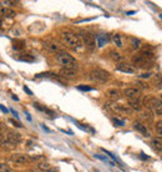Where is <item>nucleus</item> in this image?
Listing matches in <instances>:
<instances>
[{
	"instance_id": "obj_35",
	"label": "nucleus",
	"mask_w": 162,
	"mask_h": 172,
	"mask_svg": "<svg viewBox=\"0 0 162 172\" xmlns=\"http://www.w3.org/2000/svg\"><path fill=\"white\" fill-rule=\"evenodd\" d=\"M157 131H158V133H161V135H162V122L157 123Z\"/></svg>"
},
{
	"instance_id": "obj_7",
	"label": "nucleus",
	"mask_w": 162,
	"mask_h": 172,
	"mask_svg": "<svg viewBox=\"0 0 162 172\" xmlns=\"http://www.w3.org/2000/svg\"><path fill=\"white\" fill-rule=\"evenodd\" d=\"M123 95H125L126 97H129L130 100L139 99V96L141 95V90L137 87H127L123 90Z\"/></svg>"
},
{
	"instance_id": "obj_30",
	"label": "nucleus",
	"mask_w": 162,
	"mask_h": 172,
	"mask_svg": "<svg viewBox=\"0 0 162 172\" xmlns=\"http://www.w3.org/2000/svg\"><path fill=\"white\" fill-rule=\"evenodd\" d=\"M113 122H115V125H117V126H123V125H125V121H123V120H120L117 117H113Z\"/></svg>"
},
{
	"instance_id": "obj_1",
	"label": "nucleus",
	"mask_w": 162,
	"mask_h": 172,
	"mask_svg": "<svg viewBox=\"0 0 162 172\" xmlns=\"http://www.w3.org/2000/svg\"><path fill=\"white\" fill-rule=\"evenodd\" d=\"M56 60L57 63L61 65L63 67H66V69H74L77 67V61L75 57H72L70 54L65 53V51H60V53L56 54Z\"/></svg>"
},
{
	"instance_id": "obj_13",
	"label": "nucleus",
	"mask_w": 162,
	"mask_h": 172,
	"mask_svg": "<svg viewBox=\"0 0 162 172\" xmlns=\"http://www.w3.org/2000/svg\"><path fill=\"white\" fill-rule=\"evenodd\" d=\"M44 47L50 51V53H60L61 51V47L59 44L56 43H51V41H46V43H44Z\"/></svg>"
},
{
	"instance_id": "obj_9",
	"label": "nucleus",
	"mask_w": 162,
	"mask_h": 172,
	"mask_svg": "<svg viewBox=\"0 0 162 172\" xmlns=\"http://www.w3.org/2000/svg\"><path fill=\"white\" fill-rule=\"evenodd\" d=\"M6 137H8V142L13 143V145H19V143L21 142V136L16 131H8Z\"/></svg>"
},
{
	"instance_id": "obj_29",
	"label": "nucleus",
	"mask_w": 162,
	"mask_h": 172,
	"mask_svg": "<svg viewBox=\"0 0 162 172\" xmlns=\"http://www.w3.org/2000/svg\"><path fill=\"white\" fill-rule=\"evenodd\" d=\"M102 151H104V152H105V153H107V155H109V156H110V157H111V159H112L113 161H115V162H119L120 165H121V162H120V160H119V159H117V157H116V156H113V155H112L111 152H109V151H106V150H102Z\"/></svg>"
},
{
	"instance_id": "obj_27",
	"label": "nucleus",
	"mask_w": 162,
	"mask_h": 172,
	"mask_svg": "<svg viewBox=\"0 0 162 172\" xmlns=\"http://www.w3.org/2000/svg\"><path fill=\"white\" fill-rule=\"evenodd\" d=\"M140 54L142 55L143 57H146V59H149V60H153V53H152V51H150V50H142Z\"/></svg>"
},
{
	"instance_id": "obj_46",
	"label": "nucleus",
	"mask_w": 162,
	"mask_h": 172,
	"mask_svg": "<svg viewBox=\"0 0 162 172\" xmlns=\"http://www.w3.org/2000/svg\"><path fill=\"white\" fill-rule=\"evenodd\" d=\"M161 18H162V15H161Z\"/></svg>"
},
{
	"instance_id": "obj_11",
	"label": "nucleus",
	"mask_w": 162,
	"mask_h": 172,
	"mask_svg": "<svg viewBox=\"0 0 162 172\" xmlns=\"http://www.w3.org/2000/svg\"><path fill=\"white\" fill-rule=\"evenodd\" d=\"M133 129H135L136 131H139L141 135H143V136H146V137H149V136H150L149 130H147L146 125H145V123H142V122L135 121V122H133Z\"/></svg>"
},
{
	"instance_id": "obj_16",
	"label": "nucleus",
	"mask_w": 162,
	"mask_h": 172,
	"mask_svg": "<svg viewBox=\"0 0 162 172\" xmlns=\"http://www.w3.org/2000/svg\"><path fill=\"white\" fill-rule=\"evenodd\" d=\"M106 96L112 100V101H116V100H120V97H121V94H120V91L117 90V89H111V90L106 91Z\"/></svg>"
},
{
	"instance_id": "obj_31",
	"label": "nucleus",
	"mask_w": 162,
	"mask_h": 172,
	"mask_svg": "<svg viewBox=\"0 0 162 172\" xmlns=\"http://www.w3.org/2000/svg\"><path fill=\"white\" fill-rule=\"evenodd\" d=\"M0 172H10V168L5 163H1L0 165Z\"/></svg>"
},
{
	"instance_id": "obj_37",
	"label": "nucleus",
	"mask_w": 162,
	"mask_h": 172,
	"mask_svg": "<svg viewBox=\"0 0 162 172\" xmlns=\"http://www.w3.org/2000/svg\"><path fill=\"white\" fill-rule=\"evenodd\" d=\"M0 109H1V111H3V112H4V113H8V112H9V110H8V109H6V107H5V106H4V105H1V106H0Z\"/></svg>"
},
{
	"instance_id": "obj_18",
	"label": "nucleus",
	"mask_w": 162,
	"mask_h": 172,
	"mask_svg": "<svg viewBox=\"0 0 162 172\" xmlns=\"http://www.w3.org/2000/svg\"><path fill=\"white\" fill-rule=\"evenodd\" d=\"M129 106L132 110H135V111H141V109H142V105H141V101H140L139 99L130 100V101H129Z\"/></svg>"
},
{
	"instance_id": "obj_32",
	"label": "nucleus",
	"mask_w": 162,
	"mask_h": 172,
	"mask_svg": "<svg viewBox=\"0 0 162 172\" xmlns=\"http://www.w3.org/2000/svg\"><path fill=\"white\" fill-rule=\"evenodd\" d=\"M1 4L3 5H13V6H15L18 3H16V1H5V0H3Z\"/></svg>"
},
{
	"instance_id": "obj_41",
	"label": "nucleus",
	"mask_w": 162,
	"mask_h": 172,
	"mask_svg": "<svg viewBox=\"0 0 162 172\" xmlns=\"http://www.w3.org/2000/svg\"><path fill=\"white\" fill-rule=\"evenodd\" d=\"M43 129H44V130H45V131H46V132H51V130H49V129H47V127H46V126H43Z\"/></svg>"
},
{
	"instance_id": "obj_8",
	"label": "nucleus",
	"mask_w": 162,
	"mask_h": 172,
	"mask_svg": "<svg viewBox=\"0 0 162 172\" xmlns=\"http://www.w3.org/2000/svg\"><path fill=\"white\" fill-rule=\"evenodd\" d=\"M150 101V107L156 115H162V101L156 99H149Z\"/></svg>"
},
{
	"instance_id": "obj_28",
	"label": "nucleus",
	"mask_w": 162,
	"mask_h": 172,
	"mask_svg": "<svg viewBox=\"0 0 162 172\" xmlns=\"http://www.w3.org/2000/svg\"><path fill=\"white\" fill-rule=\"evenodd\" d=\"M77 89L79 90H81V91H92L94 90V87H91V86H87V85H80V86H77Z\"/></svg>"
},
{
	"instance_id": "obj_20",
	"label": "nucleus",
	"mask_w": 162,
	"mask_h": 172,
	"mask_svg": "<svg viewBox=\"0 0 162 172\" xmlns=\"http://www.w3.org/2000/svg\"><path fill=\"white\" fill-rule=\"evenodd\" d=\"M110 57H111L113 61H116V63H120V64H121L122 60H123L122 55L120 54V53H117V51H110Z\"/></svg>"
},
{
	"instance_id": "obj_5",
	"label": "nucleus",
	"mask_w": 162,
	"mask_h": 172,
	"mask_svg": "<svg viewBox=\"0 0 162 172\" xmlns=\"http://www.w3.org/2000/svg\"><path fill=\"white\" fill-rule=\"evenodd\" d=\"M132 61H133L135 64H137V66H139V67H142V69L152 66V64H151V63H152V60L146 59V57H143L141 54L135 55V56L132 57Z\"/></svg>"
},
{
	"instance_id": "obj_43",
	"label": "nucleus",
	"mask_w": 162,
	"mask_h": 172,
	"mask_svg": "<svg viewBox=\"0 0 162 172\" xmlns=\"http://www.w3.org/2000/svg\"><path fill=\"white\" fill-rule=\"evenodd\" d=\"M141 157H142V159H143V160H145V159H146V160H147V159H149V156H145V155H141Z\"/></svg>"
},
{
	"instance_id": "obj_23",
	"label": "nucleus",
	"mask_w": 162,
	"mask_h": 172,
	"mask_svg": "<svg viewBox=\"0 0 162 172\" xmlns=\"http://www.w3.org/2000/svg\"><path fill=\"white\" fill-rule=\"evenodd\" d=\"M152 143L156 151H162V137H155Z\"/></svg>"
},
{
	"instance_id": "obj_14",
	"label": "nucleus",
	"mask_w": 162,
	"mask_h": 172,
	"mask_svg": "<svg viewBox=\"0 0 162 172\" xmlns=\"http://www.w3.org/2000/svg\"><path fill=\"white\" fill-rule=\"evenodd\" d=\"M10 160H11L13 162H15V163L24 165V163H26L27 157L25 156V155H23V153H14L13 156L10 157Z\"/></svg>"
},
{
	"instance_id": "obj_26",
	"label": "nucleus",
	"mask_w": 162,
	"mask_h": 172,
	"mask_svg": "<svg viewBox=\"0 0 162 172\" xmlns=\"http://www.w3.org/2000/svg\"><path fill=\"white\" fill-rule=\"evenodd\" d=\"M34 107L37 109V110H40V111H43V112H47L49 115H51V113H53V111H50V110L47 109V107H45V106L40 105L39 102H35V104H34Z\"/></svg>"
},
{
	"instance_id": "obj_10",
	"label": "nucleus",
	"mask_w": 162,
	"mask_h": 172,
	"mask_svg": "<svg viewBox=\"0 0 162 172\" xmlns=\"http://www.w3.org/2000/svg\"><path fill=\"white\" fill-rule=\"evenodd\" d=\"M116 70L117 71H121V73H125V74H135L136 73V67L131 66L130 64H126V63H121L116 66Z\"/></svg>"
},
{
	"instance_id": "obj_2",
	"label": "nucleus",
	"mask_w": 162,
	"mask_h": 172,
	"mask_svg": "<svg viewBox=\"0 0 162 172\" xmlns=\"http://www.w3.org/2000/svg\"><path fill=\"white\" fill-rule=\"evenodd\" d=\"M61 37H63L64 43L66 44L67 46L70 47H79L82 45V40L81 37L76 35V34L74 33H70V31H64L61 34Z\"/></svg>"
},
{
	"instance_id": "obj_24",
	"label": "nucleus",
	"mask_w": 162,
	"mask_h": 172,
	"mask_svg": "<svg viewBox=\"0 0 162 172\" xmlns=\"http://www.w3.org/2000/svg\"><path fill=\"white\" fill-rule=\"evenodd\" d=\"M15 11H13V10H10V9H5V8H1V15H3V18L4 16H6V18H14L15 16Z\"/></svg>"
},
{
	"instance_id": "obj_3",
	"label": "nucleus",
	"mask_w": 162,
	"mask_h": 172,
	"mask_svg": "<svg viewBox=\"0 0 162 172\" xmlns=\"http://www.w3.org/2000/svg\"><path fill=\"white\" fill-rule=\"evenodd\" d=\"M90 79L95 82H99V84H106L110 79V74L105 70H101V69H95L90 73Z\"/></svg>"
},
{
	"instance_id": "obj_25",
	"label": "nucleus",
	"mask_w": 162,
	"mask_h": 172,
	"mask_svg": "<svg viewBox=\"0 0 162 172\" xmlns=\"http://www.w3.org/2000/svg\"><path fill=\"white\" fill-rule=\"evenodd\" d=\"M19 60L25 61V63H33L35 59H34V56H33V55H30V54H21L19 56Z\"/></svg>"
},
{
	"instance_id": "obj_47",
	"label": "nucleus",
	"mask_w": 162,
	"mask_h": 172,
	"mask_svg": "<svg viewBox=\"0 0 162 172\" xmlns=\"http://www.w3.org/2000/svg\"><path fill=\"white\" fill-rule=\"evenodd\" d=\"M161 97H162V95H161Z\"/></svg>"
},
{
	"instance_id": "obj_6",
	"label": "nucleus",
	"mask_w": 162,
	"mask_h": 172,
	"mask_svg": "<svg viewBox=\"0 0 162 172\" xmlns=\"http://www.w3.org/2000/svg\"><path fill=\"white\" fill-rule=\"evenodd\" d=\"M109 107L116 113H125L126 115V113L132 112V110H131L130 107H127V106H125V105H121V104H110Z\"/></svg>"
},
{
	"instance_id": "obj_19",
	"label": "nucleus",
	"mask_w": 162,
	"mask_h": 172,
	"mask_svg": "<svg viewBox=\"0 0 162 172\" xmlns=\"http://www.w3.org/2000/svg\"><path fill=\"white\" fill-rule=\"evenodd\" d=\"M111 41L117 47H122L123 44H122V40H121V36L119 35V34H112L111 35Z\"/></svg>"
},
{
	"instance_id": "obj_44",
	"label": "nucleus",
	"mask_w": 162,
	"mask_h": 172,
	"mask_svg": "<svg viewBox=\"0 0 162 172\" xmlns=\"http://www.w3.org/2000/svg\"><path fill=\"white\" fill-rule=\"evenodd\" d=\"M13 99H14V100H16V101L19 100V99H18V96H15V95H13Z\"/></svg>"
},
{
	"instance_id": "obj_12",
	"label": "nucleus",
	"mask_w": 162,
	"mask_h": 172,
	"mask_svg": "<svg viewBox=\"0 0 162 172\" xmlns=\"http://www.w3.org/2000/svg\"><path fill=\"white\" fill-rule=\"evenodd\" d=\"M61 77H65V79H74L76 76V71L74 70V69H66V67H63L60 70V73H59Z\"/></svg>"
},
{
	"instance_id": "obj_21",
	"label": "nucleus",
	"mask_w": 162,
	"mask_h": 172,
	"mask_svg": "<svg viewBox=\"0 0 162 172\" xmlns=\"http://www.w3.org/2000/svg\"><path fill=\"white\" fill-rule=\"evenodd\" d=\"M130 43H131V47L132 50H139L141 47V40L140 39H136V37H130Z\"/></svg>"
},
{
	"instance_id": "obj_22",
	"label": "nucleus",
	"mask_w": 162,
	"mask_h": 172,
	"mask_svg": "<svg viewBox=\"0 0 162 172\" xmlns=\"http://www.w3.org/2000/svg\"><path fill=\"white\" fill-rule=\"evenodd\" d=\"M13 49L16 51H21L25 49V41H14L13 43Z\"/></svg>"
},
{
	"instance_id": "obj_33",
	"label": "nucleus",
	"mask_w": 162,
	"mask_h": 172,
	"mask_svg": "<svg viewBox=\"0 0 162 172\" xmlns=\"http://www.w3.org/2000/svg\"><path fill=\"white\" fill-rule=\"evenodd\" d=\"M139 76H140L141 79H149V77H151V76H152V74H151V73H145V74H141V75H139Z\"/></svg>"
},
{
	"instance_id": "obj_45",
	"label": "nucleus",
	"mask_w": 162,
	"mask_h": 172,
	"mask_svg": "<svg viewBox=\"0 0 162 172\" xmlns=\"http://www.w3.org/2000/svg\"><path fill=\"white\" fill-rule=\"evenodd\" d=\"M30 172H34V171H30Z\"/></svg>"
},
{
	"instance_id": "obj_15",
	"label": "nucleus",
	"mask_w": 162,
	"mask_h": 172,
	"mask_svg": "<svg viewBox=\"0 0 162 172\" xmlns=\"http://www.w3.org/2000/svg\"><path fill=\"white\" fill-rule=\"evenodd\" d=\"M96 41H97V46L99 47H104L106 44H107V41H109L107 34H104V33L97 34V35H96Z\"/></svg>"
},
{
	"instance_id": "obj_38",
	"label": "nucleus",
	"mask_w": 162,
	"mask_h": 172,
	"mask_svg": "<svg viewBox=\"0 0 162 172\" xmlns=\"http://www.w3.org/2000/svg\"><path fill=\"white\" fill-rule=\"evenodd\" d=\"M10 111H11V112H13V115H14V116H15V117H16V119H19V115H18V112H16V111H15V110H13V109H11V110H10Z\"/></svg>"
},
{
	"instance_id": "obj_17",
	"label": "nucleus",
	"mask_w": 162,
	"mask_h": 172,
	"mask_svg": "<svg viewBox=\"0 0 162 172\" xmlns=\"http://www.w3.org/2000/svg\"><path fill=\"white\" fill-rule=\"evenodd\" d=\"M37 167L44 172H56L57 171L56 168H54L50 163H47V162H40L39 165H37Z\"/></svg>"
},
{
	"instance_id": "obj_34",
	"label": "nucleus",
	"mask_w": 162,
	"mask_h": 172,
	"mask_svg": "<svg viewBox=\"0 0 162 172\" xmlns=\"http://www.w3.org/2000/svg\"><path fill=\"white\" fill-rule=\"evenodd\" d=\"M9 122H10V123H13V125H14V126H16V127H23L21 123H18V122L15 121V120H11V119H10V120H9Z\"/></svg>"
},
{
	"instance_id": "obj_36",
	"label": "nucleus",
	"mask_w": 162,
	"mask_h": 172,
	"mask_svg": "<svg viewBox=\"0 0 162 172\" xmlns=\"http://www.w3.org/2000/svg\"><path fill=\"white\" fill-rule=\"evenodd\" d=\"M24 91H25V92H26L27 95H30V96L33 95V92H31V90H30L29 87H26V86H24Z\"/></svg>"
},
{
	"instance_id": "obj_4",
	"label": "nucleus",
	"mask_w": 162,
	"mask_h": 172,
	"mask_svg": "<svg viewBox=\"0 0 162 172\" xmlns=\"http://www.w3.org/2000/svg\"><path fill=\"white\" fill-rule=\"evenodd\" d=\"M79 36L81 37L82 44L86 45L89 49H94L95 47V36L92 35L90 31H85V30H81Z\"/></svg>"
},
{
	"instance_id": "obj_39",
	"label": "nucleus",
	"mask_w": 162,
	"mask_h": 172,
	"mask_svg": "<svg viewBox=\"0 0 162 172\" xmlns=\"http://www.w3.org/2000/svg\"><path fill=\"white\" fill-rule=\"evenodd\" d=\"M25 115H26V117H27V120H29V121H31V116L29 115V112H26Z\"/></svg>"
},
{
	"instance_id": "obj_40",
	"label": "nucleus",
	"mask_w": 162,
	"mask_h": 172,
	"mask_svg": "<svg viewBox=\"0 0 162 172\" xmlns=\"http://www.w3.org/2000/svg\"><path fill=\"white\" fill-rule=\"evenodd\" d=\"M157 87H160V89H162V80H161L160 82H157Z\"/></svg>"
},
{
	"instance_id": "obj_42",
	"label": "nucleus",
	"mask_w": 162,
	"mask_h": 172,
	"mask_svg": "<svg viewBox=\"0 0 162 172\" xmlns=\"http://www.w3.org/2000/svg\"><path fill=\"white\" fill-rule=\"evenodd\" d=\"M126 14H127V15H132V14H135V11H127Z\"/></svg>"
}]
</instances>
